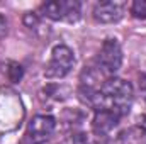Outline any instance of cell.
<instances>
[{
  "label": "cell",
  "instance_id": "cell-4",
  "mask_svg": "<svg viewBox=\"0 0 146 144\" xmlns=\"http://www.w3.org/2000/svg\"><path fill=\"white\" fill-rule=\"evenodd\" d=\"M95 65L100 68V71L107 78L114 76L119 71V68L122 66V48L117 39L109 37L102 42L99 56L95 59Z\"/></svg>",
  "mask_w": 146,
  "mask_h": 144
},
{
  "label": "cell",
  "instance_id": "cell-11",
  "mask_svg": "<svg viewBox=\"0 0 146 144\" xmlns=\"http://www.w3.org/2000/svg\"><path fill=\"white\" fill-rule=\"evenodd\" d=\"M7 34V19L0 14V39Z\"/></svg>",
  "mask_w": 146,
  "mask_h": 144
},
{
  "label": "cell",
  "instance_id": "cell-7",
  "mask_svg": "<svg viewBox=\"0 0 146 144\" xmlns=\"http://www.w3.org/2000/svg\"><path fill=\"white\" fill-rule=\"evenodd\" d=\"M126 3L124 2H115V0H107V2H99L94 7V19L100 24H114L119 22L124 15Z\"/></svg>",
  "mask_w": 146,
  "mask_h": 144
},
{
  "label": "cell",
  "instance_id": "cell-2",
  "mask_svg": "<svg viewBox=\"0 0 146 144\" xmlns=\"http://www.w3.org/2000/svg\"><path fill=\"white\" fill-rule=\"evenodd\" d=\"M73 65H75L73 51L65 44H58L51 51V58H49V61H48V65L44 68V76L49 78V80L65 78L72 71Z\"/></svg>",
  "mask_w": 146,
  "mask_h": 144
},
{
  "label": "cell",
  "instance_id": "cell-6",
  "mask_svg": "<svg viewBox=\"0 0 146 144\" xmlns=\"http://www.w3.org/2000/svg\"><path fill=\"white\" fill-rule=\"evenodd\" d=\"M119 120L121 117H117L115 114H110L107 110H95L94 119H92V131L95 137L104 143L110 141L119 127Z\"/></svg>",
  "mask_w": 146,
  "mask_h": 144
},
{
  "label": "cell",
  "instance_id": "cell-12",
  "mask_svg": "<svg viewBox=\"0 0 146 144\" xmlns=\"http://www.w3.org/2000/svg\"><path fill=\"white\" fill-rule=\"evenodd\" d=\"M139 90H141L143 98L146 102V75H141V78H139Z\"/></svg>",
  "mask_w": 146,
  "mask_h": 144
},
{
  "label": "cell",
  "instance_id": "cell-8",
  "mask_svg": "<svg viewBox=\"0 0 146 144\" xmlns=\"http://www.w3.org/2000/svg\"><path fill=\"white\" fill-rule=\"evenodd\" d=\"M129 12L134 19H146V0H134L129 7Z\"/></svg>",
  "mask_w": 146,
  "mask_h": 144
},
{
  "label": "cell",
  "instance_id": "cell-1",
  "mask_svg": "<svg viewBox=\"0 0 146 144\" xmlns=\"http://www.w3.org/2000/svg\"><path fill=\"white\" fill-rule=\"evenodd\" d=\"M133 102H134L133 85L122 78L110 76L102 83L99 93L94 98L92 108L94 110H107L122 119L124 115L129 114Z\"/></svg>",
  "mask_w": 146,
  "mask_h": 144
},
{
  "label": "cell",
  "instance_id": "cell-10",
  "mask_svg": "<svg viewBox=\"0 0 146 144\" xmlns=\"http://www.w3.org/2000/svg\"><path fill=\"white\" fill-rule=\"evenodd\" d=\"M9 70H7V75H9V78H10V81H14V83H17L21 78H22V75H24V70H22V66L21 65H17V63H9Z\"/></svg>",
  "mask_w": 146,
  "mask_h": 144
},
{
  "label": "cell",
  "instance_id": "cell-5",
  "mask_svg": "<svg viewBox=\"0 0 146 144\" xmlns=\"http://www.w3.org/2000/svg\"><path fill=\"white\" fill-rule=\"evenodd\" d=\"M56 129V120L51 115H36L29 120L26 134H24V143L26 144H44Z\"/></svg>",
  "mask_w": 146,
  "mask_h": 144
},
{
  "label": "cell",
  "instance_id": "cell-3",
  "mask_svg": "<svg viewBox=\"0 0 146 144\" xmlns=\"http://www.w3.org/2000/svg\"><path fill=\"white\" fill-rule=\"evenodd\" d=\"M41 15L51 20L76 22L82 17V3L76 0H53L41 5Z\"/></svg>",
  "mask_w": 146,
  "mask_h": 144
},
{
  "label": "cell",
  "instance_id": "cell-9",
  "mask_svg": "<svg viewBox=\"0 0 146 144\" xmlns=\"http://www.w3.org/2000/svg\"><path fill=\"white\" fill-rule=\"evenodd\" d=\"M66 144H97L90 136H87L85 132H73L72 136L68 137V143Z\"/></svg>",
  "mask_w": 146,
  "mask_h": 144
}]
</instances>
